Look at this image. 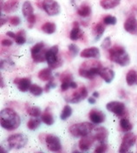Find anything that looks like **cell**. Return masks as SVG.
Masks as SVG:
<instances>
[{"label":"cell","mask_w":137,"mask_h":153,"mask_svg":"<svg viewBox=\"0 0 137 153\" xmlns=\"http://www.w3.org/2000/svg\"><path fill=\"white\" fill-rule=\"evenodd\" d=\"M109 59L121 66H127L130 64V57L126 50L122 46L116 45L108 49Z\"/></svg>","instance_id":"obj_3"},{"label":"cell","mask_w":137,"mask_h":153,"mask_svg":"<svg viewBox=\"0 0 137 153\" xmlns=\"http://www.w3.org/2000/svg\"><path fill=\"white\" fill-rule=\"evenodd\" d=\"M92 13V10L91 7L88 5V4L86 3H83L82 4L79 8L77 9V14H78L80 17H82V18H87L89 17Z\"/></svg>","instance_id":"obj_21"},{"label":"cell","mask_w":137,"mask_h":153,"mask_svg":"<svg viewBox=\"0 0 137 153\" xmlns=\"http://www.w3.org/2000/svg\"><path fill=\"white\" fill-rule=\"evenodd\" d=\"M88 117H89L90 121L93 124H102L105 120V114L102 111H99L97 109L91 110L89 114H88Z\"/></svg>","instance_id":"obj_13"},{"label":"cell","mask_w":137,"mask_h":153,"mask_svg":"<svg viewBox=\"0 0 137 153\" xmlns=\"http://www.w3.org/2000/svg\"><path fill=\"white\" fill-rule=\"evenodd\" d=\"M94 137L96 141H99L100 143H104L108 137V130L103 126H99L95 129Z\"/></svg>","instance_id":"obj_16"},{"label":"cell","mask_w":137,"mask_h":153,"mask_svg":"<svg viewBox=\"0 0 137 153\" xmlns=\"http://www.w3.org/2000/svg\"><path fill=\"white\" fill-rule=\"evenodd\" d=\"M80 56L83 58H99L100 51L97 47H88L80 52Z\"/></svg>","instance_id":"obj_17"},{"label":"cell","mask_w":137,"mask_h":153,"mask_svg":"<svg viewBox=\"0 0 137 153\" xmlns=\"http://www.w3.org/2000/svg\"><path fill=\"white\" fill-rule=\"evenodd\" d=\"M94 130L93 123L82 122L71 125L68 128V132L71 136L75 137H82L87 135H89L90 132Z\"/></svg>","instance_id":"obj_4"},{"label":"cell","mask_w":137,"mask_h":153,"mask_svg":"<svg viewBox=\"0 0 137 153\" xmlns=\"http://www.w3.org/2000/svg\"><path fill=\"white\" fill-rule=\"evenodd\" d=\"M126 82L129 86L137 85V71L135 70H130L126 75Z\"/></svg>","instance_id":"obj_24"},{"label":"cell","mask_w":137,"mask_h":153,"mask_svg":"<svg viewBox=\"0 0 137 153\" xmlns=\"http://www.w3.org/2000/svg\"><path fill=\"white\" fill-rule=\"evenodd\" d=\"M51 68H44L38 72V77L42 81H49L53 78Z\"/></svg>","instance_id":"obj_23"},{"label":"cell","mask_w":137,"mask_h":153,"mask_svg":"<svg viewBox=\"0 0 137 153\" xmlns=\"http://www.w3.org/2000/svg\"><path fill=\"white\" fill-rule=\"evenodd\" d=\"M33 6L31 4V3L29 1H25L24 4H23V7H22V12H23V15L25 17V18H28L29 15L33 14Z\"/></svg>","instance_id":"obj_26"},{"label":"cell","mask_w":137,"mask_h":153,"mask_svg":"<svg viewBox=\"0 0 137 153\" xmlns=\"http://www.w3.org/2000/svg\"><path fill=\"white\" fill-rule=\"evenodd\" d=\"M70 88H72V89H77V84L76 82L72 81V82L70 83Z\"/></svg>","instance_id":"obj_48"},{"label":"cell","mask_w":137,"mask_h":153,"mask_svg":"<svg viewBox=\"0 0 137 153\" xmlns=\"http://www.w3.org/2000/svg\"><path fill=\"white\" fill-rule=\"evenodd\" d=\"M102 63L98 60H87L83 62L79 67V75L87 79H94L99 75L100 71L102 70Z\"/></svg>","instance_id":"obj_2"},{"label":"cell","mask_w":137,"mask_h":153,"mask_svg":"<svg viewBox=\"0 0 137 153\" xmlns=\"http://www.w3.org/2000/svg\"><path fill=\"white\" fill-rule=\"evenodd\" d=\"M121 0H101L100 5L104 10H110L116 8L120 4Z\"/></svg>","instance_id":"obj_22"},{"label":"cell","mask_w":137,"mask_h":153,"mask_svg":"<svg viewBox=\"0 0 137 153\" xmlns=\"http://www.w3.org/2000/svg\"><path fill=\"white\" fill-rule=\"evenodd\" d=\"M56 30H57V25L55 23L52 22H46L42 26V30L46 34H53L56 31Z\"/></svg>","instance_id":"obj_28"},{"label":"cell","mask_w":137,"mask_h":153,"mask_svg":"<svg viewBox=\"0 0 137 153\" xmlns=\"http://www.w3.org/2000/svg\"><path fill=\"white\" fill-rule=\"evenodd\" d=\"M42 120V119H41ZM41 120L38 117L35 118H30L28 123H27V127L30 131H35L36 129H38L39 127L40 124H41Z\"/></svg>","instance_id":"obj_31"},{"label":"cell","mask_w":137,"mask_h":153,"mask_svg":"<svg viewBox=\"0 0 137 153\" xmlns=\"http://www.w3.org/2000/svg\"><path fill=\"white\" fill-rule=\"evenodd\" d=\"M60 81L61 82H71L73 81V75L69 72V71H64L63 73H62L60 75Z\"/></svg>","instance_id":"obj_37"},{"label":"cell","mask_w":137,"mask_h":153,"mask_svg":"<svg viewBox=\"0 0 137 153\" xmlns=\"http://www.w3.org/2000/svg\"><path fill=\"white\" fill-rule=\"evenodd\" d=\"M136 142V137L132 132H126V134L122 137V142L119 148V152L124 153L128 152Z\"/></svg>","instance_id":"obj_7"},{"label":"cell","mask_w":137,"mask_h":153,"mask_svg":"<svg viewBox=\"0 0 137 153\" xmlns=\"http://www.w3.org/2000/svg\"><path fill=\"white\" fill-rule=\"evenodd\" d=\"M83 36V32L80 29V25L77 22H74L73 24V28L70 30L69 33V38L72 41H77Z\"/></svg>","instance_id":"obj_19"},{"label":"cell","mask_w":137,"mask_h":153,"mask_svg":"<svg viewBox=\"0 0 137 153\" xmlns=\"http://www.w3.org/2000/svg\"><path fill=\"white\" fill-rule=\"evenodd\" d=\"M28 143V137L22 133L10 135L7 139V143L11 149L19 150L24 148Z\"/></svg>","instance_id":"obj_6"},{"label":"cell","mask_w":137,"mask_h":153,"mask_svg":"<svg viewBox=\"0 0 137 153\" xmlns=\"http://www.w3.org/2000/svg\"><path fill=\"white\" fill-rule=\"evenodd\" d=\"M1 126L7 131H14L18 129L21 124L19 115L10 108H4L0 112Z\"/></svg>","instance_id":"obj_1"},{"label":"cell","mask_w":137,"mask_h":153,"mask_svg":"<svg viewBox=\"0 0 137 153\" xmlns=\"http://www.w3.org/2000/svg\"><path fill=\"white\" fill-rule=\"evenodd\" d=\"M103 23L106 25H115L117 23V19L114 16L108 15L106 17H104L103 19Z\"/></svg>","instance_id":"obj_36"},{"label":"cell","mask_w":137,"mask_h":153,"mask_svg":"<svg viewBox=\"0 0 137 153\" xmlns=\"http://www.w3.org/2000/svg\"><path fill=\"white\" fill-rule=\"evenodd\" d=\"M123 27L127 32L137 36V19L135 17H129L126 19Z\"/></svg>","instance_id":"obj_14"},{"label":"cell","mask_w":137,"mask_h":153,"mask_svg":"<svg viewBox=\"0 0 137 153\" xmlns=\"http://www.w3.org/2000/svg\"><path fill=\"white\" fill-rule=\"evenodd\" d=\"M95 140H96V139H95L94 135H93V136L87 135V136H85V137H82L80 139V141H79L78 143L80 150L82 151V152H87V151H88V150L91 148V146L93 145Z\"/></svg>","instance_id":"obj_12"},{"label":"cell","mask_w":137,"mask_h":153,"mask_svg":"<svg viewBox=\"0 0 137 153\" xmlns=\"http://www.w3.org/2000/svg\"><path fill=\"white\" fill-rule=\"evenodd\" d=\"M27 19V21H28V23H29V25H33L35 23H36V16L34 15V14H31V15H29L28 18H26Z\"/></svg>","instance_id":"obj_44"},{"label":"cell","mask_w":137,"mask_h":153,"mask_svg":"<svg viewBox=\"0 0 137 153\" xmlns=\"http://www.w3.org/2000/svg\"><path fill=\"white\" fill-rule=\"evenodd\" d=\"M44 47H45V45H44V43H43V42L37 43L34 46H32L31 49H30L31 57H32V56H34V55H36V54H38V53H39L42 50H43V49H44Z\"/></svg>","instance_id":"obj_34"},{"label":"cell","mask_w":137,"mask_h":153,"mask_svg":"<svg viewBox=\"0 0 137 153\" xmlns=\"http://www.w3.org/2000/svg\"><path fill=\"white\" fill-rule=\"evenodd\" d=\"M68 52L72 57H76L79 52V48L77 45L75 44H70L68 46Z\"/></svg>","instance_id":"obj_38"},{"label":"cell","mask_w":137,"mask_h":153,"mask_svg":"<svg viewBox=\"0 0 137 153\" xmlns=\"http://www.w3.org/2000/svg\"><path fill=\"white\" fill-rule=\"evenodd\" d=\"M71 115H72V108L68 105H66L62 111V113L60 115V118L62 120H67Z\"/></svg>","instance_id":"obj_32"},{"label":"cell","mask_w":137,"mask_h":153,"mask_svg":"<svg viewBox=\"0 0 137 153\" xmlns=\"http://www.w3.org/2000/svg\"><path fill=\"white\" fill-rule=\"evenodd\" d=\"M71 82H72V81H71ZM71 82H67V81L62 82V85H61V90H62V91H68V88H70V83H71Z\"/></svg>","instance_id":"obj_43"},{"label":"cell","mask_w":137,"mask_h":153,"mask_svg":"<svg viewBox=\"0 0 137 153\" xmlns=\"http://www.w3.org/2000/svg\"><path fill=\"white\" fill-rule=\"evenodd\" d=\"M45 143H46L48 150L50 152H57L62 149L61 141H60L58 137H57L55 135H52V134L47 135L45 137Z\"/></svg>","instance_id":"obj_11"},{"label":"cell","mask_w":137,"mask_h":153,"mask_svg":"<svg viewBox=\"0 0 137 153\" xmlns=\"http://www.w3.org/2000/svg\"><path fill=\"white\" fill-rule=\"evenodd\" d=\"M120 127L124 132H128L133 129V124L130 123L127 117H122L120 119Z\"/></svg>","instance_id":"obj_27"},{"label":"cell","mask_w":137,"mask_h":153,"mask_svg":"<svg viewBox=\"0 0 137 153\" xmlns=\"http://www.w3.org/2000/svg\"><path fill=\"white\" fill-rule=\"evenodd\" d=\"M15 42L18 45H24L26 42V38H25V31L24 30H19L17 34H16V38H15Z\"/></svg>","instance_id":"obj_33"},{"label":"cell","mask_w":137,"mask_h":153,"mask_svg":"<svg viewBox=\"0 0 137 153\" xmlns=\"http://www.w3.org/2000/svg\"><path fill=\"white\" fill-rule=\"evenodd\" d=\"M28 115H29L30 117H38L39 116H41V109L38 106H29L26 110Z\"/></svg>","instance_id":"obj_30"},{"label":"cell","mask_w":137,"mask_h":153,"mask_svg":"<svg viewBox=\"0 0 137 153\" xmlns=\"http://www.w3.org/2000/svg\"><path fill=\"white\" fill-rule=\"evenodd\" d=\"M107 84H110L113 79L115 78V71L110 69V68H107V67H102V70L99 72V75Z\"/></svg>","instance_id":"obj_18"},{"label":"cell","mask_w":137,"mask_h":153,"mask_svg":"<svg viewBox=\"0 0 137 153\" xmlns=\"http://www.w3.org/2000/svg\"><path fill=\"white\" fill-rule=\"evenodd\" d=\"M12 45V41L10 39H4L2 40V45L4 46H6V47H9Z\"/></svg>","instance_id":"obj_45"},{"label":"cell","mask_w":137,"mask_h":153,"mask_svg":"<svg viewBox=\"0 0 137 153\" xmlns=\"http://www.w3.org/2000/svg\"><path fill=\"white\" fill-rule=\"evenodd\" d=\"M110 45H111V39H110L109 37H107L106 38H104V40L101 44V47L102 48V49H105V50L109 49Z\"/></svg>","instance_id":"obj_41"},{"label":"cell","mask_w":137,"mask_h":153,"mask_svg":"<svg viewBox=\"0 0 137 153\" xmlns=\"http://www.w3.org/2000/svg\"><path fill=\"white\" fill-rule=\"evenodd\" d=\"M14 84L18 86V90L21 92H26L29 90V87L31 85V81L29 78L27 77H23V78L17 77L14 80Z\"/></svg>","instance_id":"obj_15"},{"label":"cell","mask_w":137,"mask_h":153,"mask_svg":"<svg viewBox=\"0 0 137 153\" xmlns=\"http://www.w3.org/2000/svg\"><path fill=\"white\" fill-rule=\"evenodd\" d=\"M106 109L108 111L116 114L118 117H121V118L125 117L124 116L127 114L125 105L119 101H111V102L108 103L106 105Z\"/></svg>","instance_id":"obj_8"},{"label":"cell","mask_w":137,"mask_h":153,"mask_svg":"<svg viewBox=\"0 0 137 153\" xmlns=\"http://www.w3.org/2000/svg\"><path fill=\"white\" fill-rule=\"evenodd\" d=\"M29 92L35 97H38L43 94V90L40 87V86L37 85H31L29 87Z\"/></svg>","instance_id":"obj_35"},{"label":"cell","mask_w":137,"mask_h":153,"mask_svg":"<svg viewBox=\"0 0 137 153\" xmlns=\"http://www.w3.org/2000/svg\"><path fill=\"white\" fill-rule=\"evenodd\" d=\"M53 80H54V77H53L52 79H50L49 81H48V83L46 84V85H45V87H44V91H45L46 92H49V90H50L51 88L56 87V85L53 83Z\"/></svg>","instance_id":"obj_42"},{"label":"cell","mask_w":137,"mask_h":153,"mask_svg":"<svg viewBox=\"0 0 137 153\" xmlns=\"http://www.w3.org/2000/svg\"><path fill=\"white\" fill-rule=\"evenodd\" d=\"M108 149V145L105 143H101V144H99L95 150V152L96 153H103L105 152Z\"/></svg>","instance_id":"obj_39"},{"label":"cell","mask_w":137,"mask_h":153,"mask_svg":"<svg viewBox=\"0 0 137 153\" xmlns=\"http://www.w3.org/2000/svg\"><path fill=\"white\" fill-rule=\"evenodd\" d=\"M5 19H3V18H1V26H3V25H4L5 24Z\"/></svg>","instance_id":"obj_50"},{"label":"cell","mask_w":137,"mask_h":153,"mask_svg":"<svg viewBox=\"0 0 137 153\" xmlns=\"http://www.w3.org/2000/svg\"><path fill=\"white\" fill-rule=\"evenodd\" d=\"M88 102L89 103V104H91V105H94V104L96 103V97H88Z\"/></svg>","instance_id":"obj_46"},{"label":"cell","mask_w":137,"mask_h":153,"mask_svg":"<svg viewBox=\"0 0 137 153\" xmlns=\"http://www.w3.org/2000/svg\"><path fill=\"white\" fill-rule=\"evenodd\" d=\"M93 31H94V33H95V35H96V40H98L99 38L102 36V34L104 33V31H105V25H104L102 23L99 22V23H97V24L96 25V26H95Z\"/></svg>","instance_id":"obj_29"},{"label":"cell","mask_w":137,"mask_h":153,"mask_svg":"<svg viewBox=\"0 0 137 153\" xmlns=\"http://www.w3.org/2000/svg\"><path fill=\"white\" fill-rule=\"evenodd\" d=\"M9 21H10V25H13V26H18V25H19L20 23H21V19H20L19 17H18V16L10 17V19H9Z\"/></svg>","instance_id":"obj_40"},{"label":"cell","mask_w":137,"mask_h":153,"mask_svg":"<svg viewBox=\"0 0 137 153\" xmlns=\"http://www.w3.org/2000/svg\"><path fill=\"white\" fill-rule=\"evenodd\" d=\"M88 92L87 88L85 86H82L79 89H77L70 97L66 98V101L70 104H77L82 102V100H84L85 98L88 97Z\"/></svg>","instance_id":"obj_10"},{"label":"cell","mask_w":137,"mask_h":153,"mask_svg":"<svg viewBox=\"0 0 137 153\" xmlns=\"http://www.w3.org/2000/svg\"><path fill=\"white\" fill-rule=\"evenodd\" d=\"M43 10L49 16H57L60 13V5L56 0H43L42 3Z\"/></svg>","instance_id":"obj_9"},{"label":"cell","mask_w":137,"mask_h":153,"mask_svg":"<svg viewBox=\"0 0 137 153\" xmlns=\"http://www.w3.org/2000/svg\"><path fill=\"white\" fill-rule=\"evenodd\" d=\"M19 5V0H8L4 4L1 10H4L6 13H11L16 11Z\"/></svg>","instance_id":"obj_20"},{"label":"cell","mask_w":137,"mask_h":153,"mask_svg":"<svg viewBox=\"0 0 137 153\" xmlns=\"http://www.w3.org/2000/svg\"><path fill=\"white\" fill-rule=\"evenodd\" d=\"M6 35H7L8 37H10V38H14V39H15V38H16V34H15V33H13L12 31H8V32H6Z\"/></svg>","instance_id":"obj_47"},{"label":"cell","mask_w":137,"mask_h":153,"mask_svg":"<svg viewBox=\"0 0 137 153\" xmlns=\"http://www.w3.org/2000/svg\"><path fill=\"white\" fill-rule=\"evenodd\" d=\"M41 119L44 124H47V125H52L54 124V117H53L52 114L50 113V111H49V108H47L44 111L43 114L42 115V117H41Z\"/></svg>","instance_id":"obj_25"},{"label":"cell","mask_w":137,"mask_h":153,"mask_svg":"<svg viewBox=\"0 0 137 153\" xmlns=\"http://www.w3.org/2000/svg\"><path fill=\"white\" fill-rule=\"evenodd\" d=\"M92 96H93L94 97H96H96H99V93H98L97 91H94V92H93V94H92Z\"/></svg>","instance_id":"obj_49"},{"label":"cell","mask_w":137,"mask_h":153,"mask_svg":"<svg viewBox=\"0 0 137 153\" xmlns=\"http://www.w3.org/2000/svg\"><path fill=\"white\" fill-rule=\"evenodd\" d=\"M59 47L57 45L52 46L47 50L46 52V62L49 68L56 69L62 65V60L58 57Z\"/></svg>","instance_id":"obj_5"}]
</instances>
